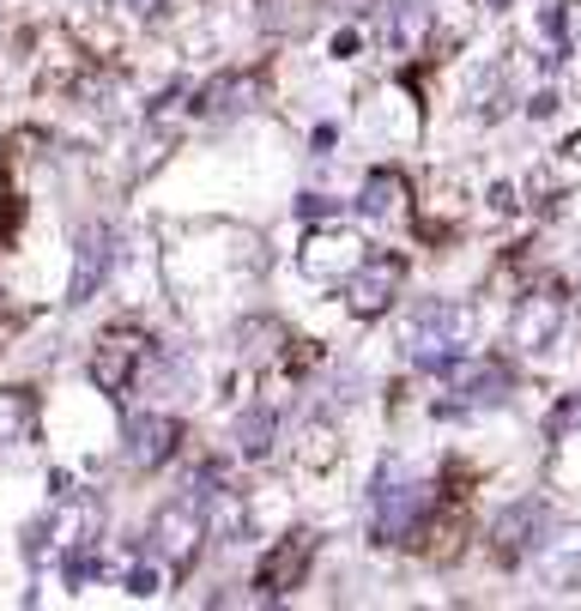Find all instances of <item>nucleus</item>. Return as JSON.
<instances>
[{
	"instance_id": "obj_15",
	"label": "nucleus",
	"mask_w": 581,
	"mask_h": 611,
	"mask_svg": "<svg viewBox=\"0 0 581 611\" xmlns=\"http://www.w3.org/2000/svg\"><path fill=\"white\" fill-rule=\"evenodd\" d=\"M357 213H364L370 225H400V218H406V182L394 170H376L364 182V194H357Z\"/></svg>"
},
{
	"instance_id": "obj_14",
	"label": "nucleus",
	"mask_w": 581,
	"mask_h": 611,
	"mask_svg": "<svg viewBox=\"0 0 581 611\" xmlns=\"http://www.w3.org/2000/svg\"><path fill=\"white\" fill-rule=\"evenodd\" d=\"M279 442V412L267 406H242L237 418H230V448L242 454V460H267Z\"/></svg>"
},
{
	"instance_id": "obj_25",
	"label": "nucleus",
	"mask_w": 581,
	"mask_h": 611,
	"mask_svg": "<svg viewBox=\"0 0 581 611\" xmlns=\"http://www.w3.org/2000/svg\"><path fill=\"white\" fill-rule=\"evenodd\" d=\"M575 412H581V400H575Z\"/></svg>"
},
{
	"instance_id": "obj_22",
	"label": "nucleus",
	"mask_w": 581,
	"mask_h": 611,
	"mask_svg": "<svg viewBox=\"0 0 581 611\" xmlns=\"http://www.w3.org/2000/svg\"><path fill=\"white\" fill-rule=\"evenodd\" d=\"M164 576H170V569H164L158 557H146V563L127 569V593H134V600H152V593H164Z\"/></svg>"
},
{
	"instance_id": "obj_17",
	"label": "nucleus",
	"mask_w": 581,
	"mask_h": 611,
	"mask_svg": "<svg viewBox=\"0 0 581 611\" xmlns=\"http://www.w3.org/2000/svg\"><path fill=\"white\" fill-rule=\"evenodd\" d=\"M37 436V394L31 387H0V448H19Z\"/></svg>"
},
{
	"instance_id": "obj_10",
	"label": "nucleus",
	"mask_w": 581,
	"mask_h": 611,
	"mask_svg": "<svg viewBox=\"0 0 581 611\" xmlns=\"http://www.w3.org/2000/svg\"><path fill=\"white\" fill-rule=\"evenodd\" d=\"M115 267V230L110 225H85L73 237V279H68V303H92L97 284Z\"/></svg>"
},
{
	"instance_id": "obj_19",
	"label": "nucleus",
	"mask_w": 581,
	"mask_h": 611,
	"mask_svg": "<svg viewBox=\"0 0 581 611\" xmlns=\"http://www.w3.org/2000/svg\"><path fill=\"white\" fill-rule=\"evenodd\" d=\"M255 97V80H242V73H225V80H212L200 91V110L206 115H230V110H242V103Z\"/></svg>"
},
{
	"instance_id": "obj_4",
	"label": "nucleus",
	"mask_w": 581,
	"mask_h": 611,
	"mask_svg": "<svg viewBox=\"0 0 581 611\" xmlns=\"http://www.w3.org/2000/svg\"><path fill=\"white\" fill-rule=\"evenodd\" d=\"M400 284H406V261H400V255H364V261L340 279V291H345V309H352L357 321H376L394 309Z\"/></svg>"
},
{
	"instance_id": "obj_18",
	"label": "nucleus",
	"mask_w": 581,
	"mask_h": 611,
	"mask_svg": "<svg viewBox=\"0 0 581 611\" xmlns=\"http://www.w3.org/2000/svg\"><path fill=\"white\" fill-rule=\"evenodd\" d=\"M539 521H546V509H539V503H515V509L497 521V557H509V563H515V557H521L527 545H533L527 532H533Z\"/></svg>"
},
{
	"instance_id": "obj_1",
	"label": "nucleus",
	"mask_w": 581,
	"mask_h": 611,
	"mask_svg": "<svg viewBox=\"0 0 581 611\" xmlns=\"http://www.w3.org/2000/svg\"><path fill=\"white\" fill-rule=\"evenodd\" d=\"M473 333H479V315H473V303H443V297H436V303L412 309L406 333H400V351H406L412 370L443 375L455 358H467Z\"/></svg>"
},
{
	"instance_id": "obj_2",
	"label": "nucleus",
	"mask_w": 581,
	"mask_h": 611,
	"mask_svg": "<svg viewBox=\"0 0 581 611\" xmlns=\"http://www.w3.org/2000/svg\"><path fill=\"white\" fill-rule=\"evenodd\" d=\"M206 539H212V527H206V503H194V497L164 503V509H152V521H146V551L158 557L170 576L194 569V557H200Z\"/></svg>"
},
{
	"instance_id": "obj_7",
	"label": "nucleus",
	"mask_w": 581,
	"mask_h": 611,
	"mask_svg": "<svg viewBox=\"0 0 581 611\" xmlns=\"http://www.w3.org/2000/svg\"><path fill=\"white\" fill-rule=\"evenodd\" d=\"M563 321H570V303H563L558 291H533V297H521V309L509 315V345L527 351V358H546V351L563 340Z\"/></svg>"
},
{
	"instance_id": "obj_16",
	"label": "nucleus",
	"mask_w": 581,
	"mask_h": 611,
	"mask_svg": "<svg viewBox=\"0 0 581 611\" xmlns=\"http://www.w3.org/2000/svg\"><path fill=\"white\" fill-rule=\"evenodd\" d=\"M291 460L303 466V473H328V466H340V431H333L328 418H309L303 431L291 442Z\"/></svg>"
},
{
	"instance_id": "obj_13",
	"label": "nucleus",
	"mask_w": 581,
	"mask_h": 611,
	"mask_svg": "<svg viewBox=\"0 0 581 611\" xmlns=\"http://www.w3.org/2000/svg\"><path fill=\"white\" fill-rule=\"evenodd\" d=\"M309 557H315V532H291L286 545H273V557L261 563V576H255V588H261V600H279L286 588H297L309 569Z\"/></svg>"
},
{
	"instance_id": "obj_3",
	"label": "nucleus",
	"mask_w": 581,
	"mask_h": 611,
	"mask_svg": "<svg viewBox=\"0 0 581 611\" xmlns=\"http://www.w3.org/2000/svg\"><path fill=\"white\" fill-rule=\"evenodd\" d=\"M376 532L382 545H406L418 521L430 515V485H424L418 473H406V466H382L376 473Z\"/></svg>"
},
{
	"instance_id": "obj_9",
	"label": "nucleus",
	"mask_w": 581,
	"mask_h": 611,
	"mask_svg": "<svg viewBox=\"0 0 581 611\" xmlns=\"http://www.w3.org/2000/svg\"><path fill=\"white\" fill-rule=\"evenodd\" d=\"M533 576H539V588H551V593L581 588V527L575 521L551 527L546 539L533 545Z\"/></svg>"
},
{
	"instance_id": "obj_6",
	"label": "nucleus",
	"mask_w": 581,
	"mask_h": 611,
	"mask_svg": "<svg viewBox=\"0 0 581 611\" xmlns=\"http://www.w3.org/2000/svg\"><path fill=\"white\" fill-rule=\"evenodd\" d=\"M146 358H152V340L139 328H110L97 340V351H92L97 394H127V387H134V375L146 370Z\"/></svg>"
},
{
	"instance_id": "obj_11",
	"label": "nucleus",
	"mask_w": 581,
	"mask_h": 611,
	"mask_svg": "<svg viewBox=\"0 0 581 611\" xmlns=\"http://www.w3.org/2000/svg\"><path fill=\"white\" fill-rule=\"evenodd\" d=\"M122 442H127V460H134L139 473H158V466L183 448V424H176L170 412H134Z\"/></svg>"
},
{
	"instance_id": "obj_24",
	"label": "nucleus",
	"mask_w": 581,
	"mask_h": 611,
	"mask_svg": "<svg viewBox=\"0 0 581 611\" xmlns=\"http://www.w3.org/2000/svg\"><path fill=\"white\" fill-rule=\"evenodd\" d=\"M490 206H497V213H515V188H509V182H497V188H490Z\"/></svg>"
},
{
	"instance_id": "obj_12",
	"label": "nucleus",
	"mask_w": 581,
	"mask_h": 611,
	"mask_svg": "<svg viewBox=\"0 0 581 611\" xmlns=\"http://www.w3.org/2000/svg\"><path fill=\"white\" fill-rule=\"evenodd\" d=\"M443 375L460 394V406H502L509 400V370L497 358H455Z\"/></svg>"
},
{
	"instance_id": "obj_23",
	"label": "nucleus",
	"mask_w": 581,
	"mask_h": 611,
	"mask_svg": "<svg viewBox=\"0 0 581 611\" xmlns=\"http://www.w3.org/2000/svg\"><path fill=\"white\" fill-rule=\"evenodd\" d=\"M110 7H122L127 12V19H164V12H170V0H110Z\"/></svg>"
},
{
	"instance_id": "obj_20",
	"label": "nucleus",
	"mask_w": 581,
	"mask_h": 611,
	"mask_svg": "<svg viewBox=\"0 0 581 611\" xmlns=\"http://www.w3.org/2000/svg\"><path fill=\"white\" fill-rule=\"evenodd\" d=\"M279 345H286V328H279V321H242V328H237V351H242V358H273Z\"/></svg>"
},
{
	"instance_id": "obj_21",
	"label": "nucleus",
	"mask_w": 581,
	"mask_h": 611,
	"mask_svg": "<svg viewBox=\"0 0 581 611\" xmlns=\"http://www.w3.org/2000/svg\"><path fill=\"white\" fill-rule=\"evenodd\" d=\"M424 24H430V12H424L418 0H406V7H394V24H387V37H394V49H418V43H424Z\"/></svg>"
},
{
	"instance_id": "obj_8",
	"label": "nucleus",
	"mask_w": 581,
	"mask_h": 611,
	"mask_svg": "<svg viewBox=\"0 0 581 611\" xmlns=\"http://www.w3.org/2000/svg\"><path fill=\"white\" fill-rule=\"evenodd\" d=\"M49 551L80 557V551H103V509L92 497H61V509L49 515Z\"/></svg>"
},
{
	"instance_id": "obj_5",
	"label": "nucleus",
	"mask_w": 581,
	"mask_h": 611,
	"mask_svg": "<svg viewBox=\"0 0 581 611\" xmlns=\"http://www.w3.org/2000/svg\"><path fill=\"white\" fill-rule=\"evenodd\" d=\"M357 261H364V237H357V230H345V225L303 230V249H297V272H303V279L340 284Z\"/></svg>"
}]
</instances>
